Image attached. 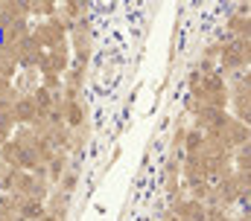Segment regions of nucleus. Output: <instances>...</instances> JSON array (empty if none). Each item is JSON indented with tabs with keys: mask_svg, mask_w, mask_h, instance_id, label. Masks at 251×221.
I'll return each instance as SVG.
<instances>
[{
	"mask_svg": "<svg viewBox=\"0 0 251 221\" xmlns=\"http://www.w3.org/2000/svg\"><path fill=\"white\" fill-rule=\"evenodd\" d=\"M67 29H70V23L64 21V18H62V12H59V15H53L50 21L38 23V26L32 29V38H35V41H38L41 47L53 50V47H62V44H67V41H64Z\"/></svg>",
	"mask_w": 251,
	"mask_h": 221,
	"instance_id": "1",
	"label": "nucleus"
},
{
	"mask_svg": "<svg viewBox=\"0 0 251 221\" xmlns=\"http://www.w3.org/2000/svg\"><path fill=\"white\" fill-rule=\"evenodd\" d=\"M44 58H47L44 47H41L32 35L21 44V67H24V70H38V67L44 64Z\"/></svg>",
	"mask_w": 251,
	"mask_h": 221,
	"instance_id": "2",
	"label": "nucleus"
},
{
	"mask_svg": "<svg viewBox=\"0 0 251 221\" xmlns=\"http://www.w3.org/2000/svg\"><path fill=\"white\" fill-rule=\"evenodd\" d=\"M64 70H70V67H67V44L53 47V50L47 53V58H44V64L38 67L41 76H62Z\"/></svg>",
	"mask_w": 251,
	"mask_h": 221,
	"instance_id": "3",
	"label": "nucleus"
},
{
	"mask_svg": "<svg viewBox=\"0 0 251 221\" xmlns=\"http://www.w3.org/2000/svg\"><path fill=\"white\" fill-rule=\"evenodd\" d=\"M82 85H85V61H73L70 70H67V79H64V99L76 102Z\"/></svg>",
	"mask_w": 251,
	"mask_h": 221,
	"instance_id": "4",
	"label": "nucleus"
},
{
	"mask_svg": "<svg viewBox=\"0 0 251 221\" xmlns=\"http://www.w3.org/2000/svg\"><path fill=\"white\" fill-rule=\"evenodd\" d=\"M12 116H15V125H32L38 119V105L32 102V96H21L12 108Z\"/></svg>",
	"mask_w": 251,
	"mask_h": 221,
	"instance_id": "5",
	"label": "nucleus"
},
{
	"mask_svg": "<svg viewBox=\"0 0 251 221\" xmlns=\"http://www.w3.org/2000/svg\"><path fill=\"white\" fill-rule=\"evenodd\" d=\"M24 146L12 137L9 143H3L0 146V160H3V166H12V169H24Z\"/></svg>",
	"mask_w": 251,
	"mask_h": 221,
	"instance_id": "6",
	"label": "nucleus"
},
{
	"mask_svg": "<svg viewBox=\"0 0 251 221\" xmlns=\"http://www.w3.org/2000/svg\"><path fill=\"white\" fill-rule=\"evenodd\" d=\"M38 88H41V82H38V70H21V73L15 76V90H18L21 96H32Z\"/></svg>",
	"mask_w": 251,
	"mask_h": 221,
	"instance_id": "7",
	"label": "nucleus"
},
{
	"mask_svg": "<svg viewBox=\"0 0 251 221\" xmlns=\"http://www.w3.org/2000/svg\"><path fill=\"white\" fill-rule=\"evenodd\" d=\"M64 122H67L73 131L85 125V108H82L79 99H76V102H67V99H64Z\"/></svg>",
	"mask_w": 251,
	"mask_h": 221,
	"instance_id": "8",
	"label": "nucleus"
},
{
	"mask_svg": "<svg viewBox=\"0 0 251 221\" xmlns=\"http://www.w3.org/2000/svg\"><path fill=\"white\" fill-rule=\"evenodd\" d=\"M70 166H67V152H56V157L50 160L47 166V175H50V183H59L62 180V175L67 172Z\"/></svg>",
	"mask_w": 251,
	"mask_h": 221,
	"instance_id": "9",
	"label": "nucleus"
},
{
	"mask_svg": "<svg viewBox=\"0 0 251 221\" xmlns=\"http://www.w3.org/2000/svg\"><path fill=\"white\" fill-rule=\"evenodd\" d=\"M76 180H79V175H76V169L70 166L67 172L62 175V180H59V186H62V192H73V186H76Z\"/></svg>",
	"mask_w": 251,
	"mask_h": 221,
	"instance_id": "10",
	"label": "nucleus"
}]
</instances>
